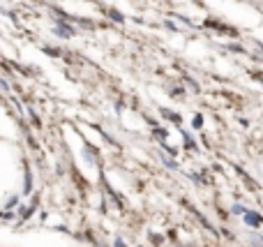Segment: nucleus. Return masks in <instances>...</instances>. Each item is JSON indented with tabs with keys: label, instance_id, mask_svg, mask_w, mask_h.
I'll return each instance as SVG.
<instances>
[{
	"label": "nucleus",
	"instance_id": "obj_1",
	"mask_svg": "<svg viewBox=\"0 0 263 247\" xmlns=\"http://www.w3.org/2000/svg\"><path fill=\"white\" fill-rule=\"evenodd\" d=\"M247 222H252L254 226L258 224V215H252V213H247Z\"/></svg>",
	"mask_w": 263,
	"mask_h": 247
}]
</instances>
